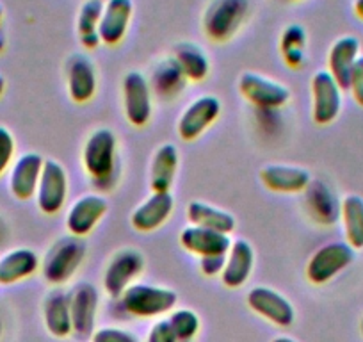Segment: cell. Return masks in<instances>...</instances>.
I'll use <instances>...</instances> for the list:
<instances>
[{"label": "cell", "instance_id": "27", "mask_svg": "<svg viewBox=\"0 0 363 342\" xmlns=\"http://www.w3.org/2000/svg\"><path fill=\"white\" fill-rule=\"evenodd\" d=\"M43 321L48 333L55 338H66L73 333L69 294L61 289H52L43 302Z\"/></svg>", "mask_w": 363, "mask_h": 342}, {"label": "cell", "instance_id": "39", "mask_svg": "<svg viewBox=\"0 0 363 342\" xmlns=\"http://www.w3.org/2000/svg\"><path fill=\"white\" fill-rule=\"evenodd\" d=\"M4 8H2V4H0V50L6 47V38H4V33H2V23H4Z\"/></svg>", "mask_w": 363, "mask_h": 342}, {"label": "cell", "instance_id": "25", "mask_svg": "<svg viewBox=\"0 0 363 342\" xmlns=\"http://www.w3.org/2000/svg\"><path fill=\"white\" fill-rule=\"evenodd\" d=\"M41 260L30 248H15L0 257V285H15L34 277Z\"/></svg>", "mask_w": 363, "mask_h": 342}, {"label": "cell", "instance_id": "32", "mask_svg": "<svg viewBox=\"0 0 363 342\" xmlns=\"http://www.w3.org/2000/svg\"><path fill=\"white\" fill-rule=\"evenodd\" d=\"M308 34L301 23H289L280 36V54L285 65L292 70L303 68L306 62Z\"/></svg>", "mask_w": 363, "mask_h": 342}, {"label": "cell", "instance_id": "38", "mask_svg": "<svg viewBox=\"0 0 363 342\" xmlns=\"http://www.w3.org/2000/svg\"><path fill=\"white\" fill-rule=\"evenodd\" d=\"M146 342H178L177 335H174L173 328L169 326L167 319L157 321L148 331V338Z\"/></svg>", "mask_w": 363, "mask_h": 342}, {"label": "cell", "instance_id": "30", "mask_svg": "<svg viewBox=\"0 0 363 342\" xmlns=\"http://www.w3.org/2000/svg\"><path fill=\"white\" fill-rule=\"evenodd\" d=\"M102 11L104 0H86L79 8V15H77V36H79L80 45L86 50H95L99 45H102L99 34Z\"/></svg>", "mask_w": 363, "mask_h": 342}, {"label": "cell", "instance_id": "11", "mask_svg": "<svg viewBox=\"0 0 363 342\" xmlns=\"http://www.w3.org/2000/svg\"><path fill=\"white\" fill-rule=\"evenodd\" d=\"M221 102L214 95L198 96L196 100L186 107V111L178 118L177 132L178 138L186 143H193L203 134L207 128L218 121L221 116Z\"/></svg>", "mask_w": 363, "mask_h": 342}, {"label": "cell", "instance_id": "17", "mask_svg": "<svg viewBox=\"0 0 363 342\" xmlns=\"http://www.w3.org/2000/svg\"><path fill=\"white\" fill-rule=\"evenodd\" d=\"M45 157L36 152L22 153L9 167V191L20 202L33 200L36 197Z\"/></svg>", "mask_w": 363, "mask_h": 342}, {"label": "cell", "instance_id": "21", "mask_svg": "<svg viewBox=\"0 0 363 342\" xmlns=\"http://www.w3.org/2000/svg\"><path fill=\"white\" fill-rule=\"evenodd\" d=\"M174 211V198L171 193H152L139 204L130 214V225L135 232L150 233L169 221Z\"/></svg>", "mask_w": 363, "mask_h": 342}, {"label": "cell", "instance_id": "40", "mask_svg": "<svg viewBox=\"0 0 363 342\" xmlns=\"http://www.w3.org/2000/svg\"><path fill=\"white\" fill-rule=\"evenodd\" d=\"M352 9H354V15L363 22V0H354V6H352Z\"/></svg>", "mask_w": 363, "mask_h": 342}, {"label": "cell", "instance_id": "3", "mask_svg": "<svg viewBox=\"0 0 363 342\" xmlns=\"http://www.w3.org/2000/svg\"><path fill=\"white\" fill-rule=\"evenodd\" d=\"M250 0H211L201 16V29L212 43H228L244 26Z\"/></svg>", "mask_w": 363, "mask_h": 342}, {"label": "cell", "instance_id": "15", "mask_svg": "<svg viewBox=\"0 0 363 342\" xmlns=\"http://www.w3.org/2000/svg\"><path fill=\"white\" fill-rule=\"evenodd\" d=\"M66 88L75 104H87L99 92V73L95 62L86 54H73L66 61Z\"/></svg>", "mask_w": 363, "mask_h": 342}, {"label": "cell", "instance_id": "26", "mask_svg": "<svg viewBox=\"0 0 363 342\" xmlns=\"http://www.w3.org/2000/svg\"><path fill=\"white\" fill-rule=\"evenodd\" d=\"M180 166V153L171 143H164L155 150L150 166V189L152 193H171L174 177Z\"/></svg>", "mask_w": 363, "mask_h": 342}, {"label": "cell", "instance_id": "37", "mask_svg": "<svg viewBox=\"0 0 363 342\" xmlns=\"http://www.w3.org/2000/svg\"><path fill=\"white\" fill-rule=\"evenodd\" d=\"M225 263H226V255H208V257H201L200 259L201 275L208 278L221 277Z\"/></svg>", "mask_w": 363, "mask_h": 342}, {"label": "cell", "instance_id": "6", "mask_svg": "<svg viewBox=\"0 0 363 342\" xmlns=\"http://www.w3.org/2000/svg\"><path fill=\"white\" fill-rule=\"evenodd\" d=\"M145 255L135 248H121L111 257L104 273V291L113 299H120L121 294L138 282L145 271Z\"/></svg>", "mask_w": 363, "mask_h": 342}, {"label": "cell", "instance_id": "14", "mask_svg": "<svg viewBox=\"0 0 363 342\" xmlns=\"http://www.w3.org/2000/svg\"><path fill=\"white\" fill-rule=\"evenodd\" d=\"M305 211L315 225L330 228L340 221L342 200L331 186L323 180H313L305 189Z\"/></svg>", "mask_w": 363, "mask_h": 342}, {"label": "cell", "instance_id": "33", "mask_svg": "<svg viewBox=\"0 0 363 342\" xmlns=\"http://www.w3.org/2000/svg\"><path fill=\"white\" fill-rule=\"evenodd\" d=\"M167 323L173 328L178 342H193L194 337L200 333V317L191 309H178L173 310L167 317Z\"/></svg>", "mask_w": 363, "mask_h": 342}, {"label": "cell", "instance_id": "19", "mask_svg": "<svg viewBox=\"0 0 363 342\" xmlns=\"http://www.w3.org/2000/svg\"><path fill=\"white\" fill-rule=\"evenodd\" d=\"M148 82L153 96L162 102H174L182 93L186 92L189 80L184 75L173 55H169V57L159 59L153 65Z\"/></svg>", "mask_w": 363, "mask_h": 342}, {"label": "cell", "instance_id": "8", "mask_svg": "<svg viewBox=\"0 0 363 342\" xmlns=\"http://www.w3.org/2000/svg\"><path fill=\"white\" fill-rule=\"evenodd\" d=\"M121 95H123V111L128 123L135 128L146 127L153 114V93L148 77L138 70L128 72L121 82Z\"/></svg>", "mask_w": 363, "mask_h": 342}, {"label": "cell", "instance_id": "1", "mask_svg": "<svg viewBox=\"0 0 363 342\" xmlns=\"http://www.w3.org/2000/svg\"><path fill=\"white\" fill-rule=\"evenodd\" d=\"M82 166L100 189H113L118 180V138L111 128H96L82 148Z\"/></svg>", "mask_w": 363, "mask_h": 342}, {"label": "cell", "instance_id": "18", "mask_svg": "<svg viewBox=\"0 0 363 342\" xmlns=\"http://www.w3.org/2000/svg\"><path fill=\"white\" fill-rule=\"evenodd\" d=\"M260 182L265 189L281 194L305 193L312 182L310 171L292 164H267L260 170Z\"/></svg>", "mask_w": 363, "mask_h": 342}, {"label": "cell", "instance_id": "12", "mask_svg": "<svg viewBox=\"0 0 363 342\" xmlns=\"http://www.w3.org/2000/svg\"><path fill=\"white\" fill-rule=\"evenodd\" d=\"M109 211V202L99 193H87L77 198L66 214V228L69 236L86 237L100 225Z\"/></svg>", "mask_w": 363, "mask_h": 342}, {"label": "cell", "instance_id": "9", "mask_svg": "<svg viewBox=\"0 0 363 342\" xmlns=\"http://www.w3.org/2000/svg\"><path fill=\"white\" fill-rule=\"evenodd\" d=\"M342 92L344 89L338 86V82L328 70H319L313 73L312 80H310L313 123L326 127L340 116L342 106H344Z\"/></svg>", "mask_w": 363, "mask_h": 342}, {"label": "cell", "instance_id": "23", "mask_svg": "<svg viewBox=\"0 0 363 342\" xmlns=\"http://www.w3.org/2000/svg\"><path fill=\"white\" fill-rule=\"evenodd\" d=\"M255 267V250L246 239L232 241L226 263L223 267L221 282L226 289H239L250 280Z\"/></svg>", "mask_w": 363, "mask_h": 342}, {"label": "cell", "instance_id": "16", "mask_svg": "<svg viewBox=\"0 0 363 342\" xmlns=\"http://www.w3.org/2000/svg\"><path fill=\"white\" fill-rule=\"evenodd\" d=\"M99 291L89 282H80L69 292V312H72L73 333L77 337H91L95 331L99 314Z\"/></svg>", "mask_w": 363, "mask_h": 342}, {"label": "cell", "instance_id": "35", "mask_svg": "<svg viewBox=\"0 0 363 342\" xmlns=\"http://www.w3.org/2000/svg\"><path fill=\"white\" fill-rule=\"evenodd\" d=\"M91 342H139L132 331L116 326H104L93 331Z\"/></svg>", "mask_w": 363, "mask_h": 342}, {"label": "cell", "instance_id": "22", "mask_svg": "<svg viewBox=\"0 0 363 342\" xmlns=\"http://www.w3.org/2000/svg\"><path fill=\"white\" fill-rule=\"evenodd\" d=\"M362 55V43L352 34L337 38L328 52V72L331 73L342 89H347L349 77H351L352 68L356 61Z\"/></svg>", "mask_w": 363, "mask_h": 342}, {"label": "cell", "instance_id": "20", "mask_svg": "<svg viewBox=\"0 0 363 342\" xmlns=\"http://www.w3.org/2000/svg\"><path fill=\"white\" fill-rule=\"evenodd\" d=\"M134 16L132 0H106L100 18V41L107 47H116L125 40Z\"/></svg>", "mask_w": 363, "mask_h": 342}, {"label": "cell", "instance_id": "10", "mask_svg": "<svg viewBox=\"0 0 363 342\" xmlns=\"http://www.w3.org/2000/svg\"><path fill=\"white\" fill-rule=\"evenodd\" d=\"M69 194V180L65 166L55 159H45L36 191L38 209L45 216H55L65 209Z\"/></svg>", "mask_w": 363, "mask_h": 342}, {"label": "cell", "instance_id": "29", "mask_svg": "<svg viewBox=\"0 0 363 342\" xmlns=\"http://www.w3.org/2000/svg\"><path fill=\"white\" fill-rule=\"evenodd\" d=\"M173 57L189 82H201L211 73V61H208L207 52L193 41H180L174 45Z\"/></svg>", "mask_w": 363, "mask_h": 342}, {"label": "cell", "instance_id": "24", "mask_svg": "<svg viewBox=\"0 0 363 342\" xmlns=\"http://www.w3.org/2000/svg\"><path fill=\"white\" fill-rule=\"evenodd\" d=\"M178 241L184 250L189 251L191 255H196L200 259L208 257V255H226L232 246V239L226 233L194 225L182 230Z\"/></svg>", "mask_w": 363, "mask_h": 342}, {"label": "cell", "instance_id": "41", "mask_svg": "<svg viewBox=\"0 0 363 342\" xmlns=\"http://www.w3.org/2000/svg\"><path fill=\"white\" fill-rule=\"evenodd\" d=\"M4 93H6V79L0 75V99L4 96Z\"/></svg>", "mask_w": 363, "mask_h": 342}, {"label": "cell", "instance_id": "42", "mask_svg": "<svg viewBox=\"0 0 363 342\" xmlns=\"http://www.w3.org/2000/svg\"><path fill=\"white\" fill-rule=\"evenodd\" d=\"M272 342H298V341H294V338H291V337H284V335H281V337H277Z\"/></svg>", "mask_w": 363, "mask_h": 342}, {"label": "cell", "instance_id": "43", "mask_svg": "<svg viewBox=\"0 0 363 342\" xmlns=\"http://www.w3.org/2000/svg\"><path fill=\"white\" fill-rule=\"evenodd\" d=\"M359 331H362V335H363V317H362V321H359Z\"/></svg>", "mask_w": 363, "mask_h": 342}, {"label": "cell", "instance_id": "7", "mask_svg": "<svg viewBox=\"0 0 363 342\" xmlns=\"http://www.w3.org/2000/svg\"><path fill=\"white\" fill-rule=\"evenodd\" d=\"M239 92L251 106L262 111L281 109L291 100V89L285 84L257 72H244L240 75Z\"/></svg>", "mask_w": 363, "mask_h": 342}, {"label": "cell", "instance_id": "45", "mask_svg": "<svg viewBox=\"0 0 363 342\" xmlns=\"http://www.w3.org/2000/svg\"><path fill=\"white\" fill-rule=\"evenodd\" d=\"M0 232H2V225H0Z\"/></svg>", "mask_w": 363, "mask_h": 342}, {"label": "cell", "instance_id": "34", "mask_svg": "<svg viewBox=\"0 0 363 342\" xmlns=\"http://www.w3.org/2000/svg\"><path fill=\"white\" fill-rule=\"evenodd\" d=\"M15 153H16V141L15 136L11 134L8 127L0 125V177L4 175L6 171L15 162Z\"/></svg>", "mask_w": 363, "mask_h": 342}, {"label": "cell", "instance_id": "4", "mask_svg": "<svg viewBox=\"0 0 363 342\" xmlns=\"http://www.w3.org/2000/svg\"><path fill=\"white\" fill-rule=\"evenodd\" d=\"M178 303V294L169 287L135 282L121 294L120 305L127 314L141 319H153L171 314Z\"/></svg>", "mask_w": 363, "mask_h": 342}, {"label": "cell", "instance_id": "31", "mask_svg": "<svg viewBox=\"0 0 363 342\" xmlns=\"http://www.w3.org/2000/svg\"><path fill=\"white\" fill-rule=\"evenodd\" d=\"M340 223L345 243L354 250H363V197L347 194L342 198Z\"/></svg>", "mask_w": 363, "mask_h": 342}, {"label": "cell", "instance_id": "2", "mask_svg": "<svg viewBox=\"0 0 363 342\" xmlns=\"http://www.w3.org/2000/svg\"><path fill=\"white\" fill-rule=\"evenodd\" d=\"M86 255L87 246L82 237L62 236L52 243L43 255L40 271L48 284L61 287L75 277L86 260Z\"/></svg>", "mask_w": 363, "mask_h": 342}, {"label": "cell", "instance_id": "44", "mask_svg": "<svg viewBox=\"0 0 363 342\" xmlns=\"http://www.w3.org/2000/svg\"><path fill=\"white\" fill-rule=\"evenodd\" d=\"M0 335H2V321H0Z\"/></svg>", "mask_w": 363, "mask_h": 342}, {"label": "cell", "instance_id": "5", "mask_svg": "<svg viewBox=\"0 0 363 342\" xmlns=\"http://www.w3.org/2000/svg\"><path fill=\"white\" fill-rule=\"evenodd\" d=\"M356 259V250L342 241H333L320 246L306 263V280L312 285H326L335 277L347 270Z\"/></svg>", "mask_w": 363, "mask_h": 342}, {"label": "cell", "instance_id": "13", "mask_svg": "<svg viewBox=\"0 0 363 342\" xmlns=\"http://www.w3.org/2000/svg\"><path fill=\"white\" fill-rule=\"evenodd\" d=\"M247 307L257 316L264 317L269 323L277 324L280 328L292 326L296 319V310L292 303L285 298L281 292L271 287H253L246 296Z\"/></svg>", "mask_w": 363, "mask_h": 342}, {"label": "cell", "instance_id": "28", "mask_svg": "<svg viewBox=\"0 0 363 342\" xmlns=\"http://www.w3.org/2000/svg\"><path fill=\"white\" fill-rule=\"evenodd\" d=\"M186 212L191 225L201 226V228L216 230V232L226 233V236H230L237 226V219L232 212L216 207V205L207 204V202H201V200L189 202Z\"/></svg>", "mask_w": 363, "mask_h": 342}, {"label": "cell", "instance_id": "36", "mask_svg": "<svg viewBox=\"0 0 363 342\" xmlns=\"http://www.w3.org/2000/svg\"><path fill=\"white\" fill-rule=\"evenodd\" d=\"M347 89L349 93H351L352 100H354L359 107H363V55H359L354 68H352L351 77H349Z\"/></svg>", "mask_w": 363, "mask_h": 342}]
</instances>
